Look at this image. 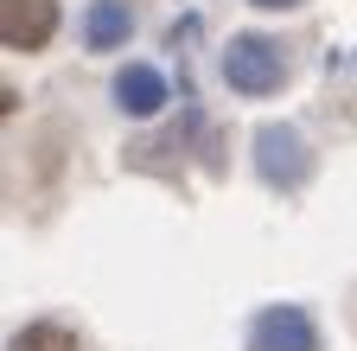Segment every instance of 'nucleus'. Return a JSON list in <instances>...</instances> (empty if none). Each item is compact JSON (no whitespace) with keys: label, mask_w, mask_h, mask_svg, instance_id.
I'll return each instance as SVG.
<instances>
[{"label":"nucleus","mask_w":357,"mask_h":351,"mask_svg":"<svg viewBox=\"0 0 357 351\" xmlns=\"http://www.w3.org/2000/svg\"><path fill=\"white\" fill-rule=\"evenodd\" d=\"M249 7H268V13H287V7H300V0H249Z\"/></svg>","instance_id":"8"},{"label":"nucleus","mask_w":357,"mask_h":351,"mask_svg":"<svg viewBox=\"0 0 357 351\" xmlns=\"http://www.w3.org/2000/svg\"><path fill=\"white\" fill-rule=\"evenodd\" d=\"M223 77H230V90H243V96H268V90H281L287 58H281L275 38H261V32H236V38H230V52H223Z\"/></svg>","instance_id":"1"},{"label":"nucleus","mask_w":357,"mask_h":351,"mask_svg":"<svg viewBox=\"0 0 357 351\" xmlns=\"http://www.w3.org/2000/svg\"><path fill=\"white\" fill-rule=\"evenodd\" d=\"M255 166H261V179L268 186H300L306 172H312V154H306V141L294 135L287 121H261L255 128Z\"/></svg>","instance_id":"2"},{"label":"nucleus","mask_w":357,"mask_h":351,"mask_svg":"<svg viewBox=\"0 0 357 351\" xmlns=\"http://www.w3.org/2000/svg\"><path fill=\"white\" fill-rule=\"evenodd\" d=\"M7 351H83V345H77V332L58 326V320H32L26 332H13Z\"/></svg>","instance_id":"7"},{"label":"nucleus","mask_w":357,"mask_h":351,"mask_svg":"<svg viewBox=\"0 0 357 351\" xmlns=\"http://www.w3.org/2000/svg\"><path fill=\"white\" fill-rule=\"evenodd\" d=\"M128 32H134L128 0H96V7L83 13V45H89V52H115Z\"/></svg>","instance_id":"6"},{"label":"nucleus","mask_w":357,"mask_h":351,"mask_svg":"<svg viewBox=\"0 0 357 351\" xmlns=\"http://www.w3.org/2000/svg\"><path fill=\"white\" fill-rule=\"evenodd\" d=\"M115 103H121V115H160L166 109V77L153 70V64H128L121 77H115Z\"/></svg>","instance_id":"5"},{"label":"nucleus","mask_w":357,"mask_h":351,"mask_svg":"<svg viewBox=\"0 0 357 351\" xmlns=\"http://www.w3.org/2000/svg\"><path fill=\"white\" fill-rule=\"evenodd\" d=\"M58 32V0H0V38L7 52H38Z\"/></svg>","instance_id":"4"},{"label":"nucleus","mask_w":357,"mask_h":351,"mask_svg":"<svg viewBox=\"0 0 357 351\" xmlns=\"http://www.w3.org/2000/svg\"><path fill=\"white\" fill-rule=\"evenodd\" d=\"M249 351H319V326L306 306H268L249 326Z\"/></svg>","instance_id":"3"}]
</instances>
